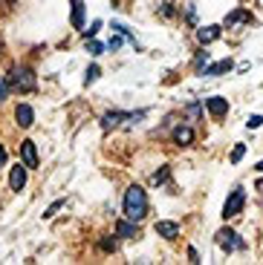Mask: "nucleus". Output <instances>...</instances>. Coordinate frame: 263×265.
Here are the masks:
<instances>
[{"label": "nucleus", "mask_w": 263, "mask_h": 265, "mask_svg": "<svg viewBox=\"0 0 263 265\" xmlns=\"http://www.w3.org/2000/svg\"><path fill=\"white\" fill-rule=\"evenodd\" d=\"M125 216L133 222H142L148 216V196L139 185H130L125 193Z\"/></svg>", "instance_id": "obj_1"}, {"label": "nucleus", "mask_w": 263, "mask_h": 265, "mask_svg": "<svg viewBox=\"0 0 263 265\" xmlns=\"http://www.w3.org/2000/svg\"><path fill=\"white\" fill-rule=\"evenodd\" d=\"M9 84H12V89H18V92H32V89L38 87V78H35V72H32V67H12Z\"/></svg>", "instance_id": "obj_2"}, {"label": "nucleus", "mask_w": 263, "mask_h": 265, "mask_svg": "<svg viewBox=\"0 0 263 265\" xmlns=\"http://www.w3.org/2000/svg\"><path fill=\"white\" fill-rule=\"evenodd\" d=\"M139 118H145V110H139V113H119V110H113V113H104L101 127H104V130H113V127H119L122 121H139Z\"/></svg>", "instance_id": "obj_3"}, {"label": "nucleus", "mask_w": 263, "mask_h": 265, "mask_svg": "<svg viewBox=\"0 0 263 265\" xmlns=\"http://www.w3.org/2000/svg\"><path fill=\"white\" fill-rule=\"evenodd\" d=\"M243 205H246L243 187H235V190H231V196L226 199V205H223V219H231V216H237V213L243 211Z\"/></svg>", "instance_id": "obj_4"}, {"label": "nucleus", "mask_w": 263, "mask_h": 265, "mask_svg": "<svg viewBox=\"0 0 263 265\" xmlns=\"http://www.w3.org/2000/svg\"><path fill=\"white\" fill-rule=\"evenodd\" d=\"M217 245L226 251V254H231V251H246V239H240L235 234V230H220L217 234Z\"/></svg>", "instance_id": "obj_5"}, {"label": "nucleus", "mask_w": 263, "mask_h": 265, "mask_svg": "<svg viewBox=\"0 0 263 265\" xmlns=\"http://www.w3.org/2000/svg\"><path fill=\"white\" fill-rule=\"evenodd\" d=\"M206 107H209V113L214 115V118H223V115L228 113V101H226V98H220V95L206 98Z\"/></svg>", "instance_id": "obj_6"}, {"label": "nucleus", "mask_w": 263, "mask_h": 265, "mask_svg": "<svg viewBox=\"0 0 263 265\" xmlns=\"http://www.w3.org/2000/svg\"><path fill=\"white\" fill-rule=\"evenodd\" d=\"M15 121H18V127H32V121H35V113H32V107L29 104H18V110H15Z\"/></svg>", "instance_id": "obj_7"}, {"label": "nucleus", "mask_w": 263, "mask_h": 265, "mask_svg": "<svg viewBox=\"0 0 263 265\" xmlns=\"http://www.w3.org/2000/svg\"><path fill=\"white\" fill-rule=\"evenodd\" d=\"M116 237H122V239H136V237H139L136 222H133V219L119 222V225H116Z\"/></svg>", "instance_id": "obj_8"}, {"label": "nucleus", "mask_w": 263, "mask_h": 265, "mask_svg": "<svg viewBox=\"0 0 263 265\" xmlns=\"http://www.w3.org/2000/svg\"><path fill=\"white\" fill-rule=\"evenodd\" d=\"M20 153H23V164H26V168H38L35 142H20Z\"/></svg>", "instance_id": "obj_9"}, {"label": "nucleus", "mask_w": 263, "mask_h": 265, "mask_svg": "<svg viewBox=\"0 0 263 265\" xmlns=\"http://www.w3.org/2000/svg\"><path fill=\"white\" fill-rule=\"evenodd\" d=\"M220 35H223V26H206L197 32V41H200V44H214Z\"/></svg>", "instance_id": "obj_10"}, {"label": "nucleus", "mask_w": 263, "mask_h": 265, "mask_svg": "<svg viewBox=\"0 0 263 265\" xmlns=\"http://www.w3.org/2000/svg\"><path fill=\"white\" fill-rule=\"evenodd\" d=\"M156 234L165 239H177L180 237V225L177 222H156Z\"/></svg>", "instance_id": "obj_11"}, {"label": "nucleus", "mask_w": 263, "mask_h": 265, "mask_svg": "<svg viewBox=\"0 0 263 265\" xmlns=\"http://www.w3.org/2000/svg\"><path fill=\"white\" fill-rule=\"evenodd\" d=\"M26 185V168H12V173H9V187L12 190H20V187Z\"/></svg>", "instance_id": "obj_12"}, {"label": "nucleus", "mask_w": 263, "mask_h": 265, "mask_svg": "<svg viewBox=\"0 0 263 265\" xmlns=\"http://www.w3.org/2000/svg\"><path fill=\"white\" fill-rule=\"evenodd\" d=\"M173 142H177V144H191V142H194V130L185 127V124L177 127V130H173Z\"/></svg>", "instance_id": "obj_13"}, {"label": "nucleus", "mask_w": 263, "mask_h": 265, "mask_svg": "<svg viewBox=\"0 0 263 265\" xmlns=\"http://www.w3.org/2000/svg\"><path fill=\"white\" fill-rule=\"evenodd\" d=\"M246 20H252V18H249V12H246V9H235L231 15H226V26H237V23H246Z\"/></svg>", "instance_id": "obj_14"}, {"label": "nucleus", "mask_w": 263, "mask_h": 265, "mask_svg": "<svg viewBox=\"0 0 263 265\" xmlns=\"http://www.w3.org/2000/svg\"><path fill=\"white\" fill-rule=\"evenodd\" d=\"M73 26L84 29V3L81 0H73Z\"/></svg>", "instance_id": "obj_15"}, {"label": "nucleus", "mask_w": 263, "mask_h": 265, "mask_svg": "<svg viewBox=\"0 0 263 265\" xmlns=\"http://www.w3.org/2000/svg\"><path fill=\"white\" fill-rule=\"evenodd\" d=\"M228 70H231V61H217V63H211L209 70H202V75H223Z\"/></svg>", "instance_id": "obj_16"}, {"label": "nucleus", "mask_w": 263, "mask_h": 265, "mask_svg": "<svg viewBox=\"0 0 263 265\" xmlns=\"http://www.w3.org/2000/svg\"><path fill=\"white\" fill-rule=\"evenodd\" d=\"M122 44H125V35H119V32H116V35L110 38L107 44H104V49H107V52H116V49H119Z\"/></svg>", "instance_id": "obj_17"}, {"label": "nucleus", "mask_w": 263, "mask_h": 265, "mask_svg": "<svg viewBox=\"0 0 263 265\" xmlns=\"http://www.w3.org/2000/svg\"><path fill=\"white\" fill-rule=\"evenodd\" d=\"M168 176H171V170L162 168L159 173H154V176H151V182H154V185H165V182H168Z\"/></svg>", "instance_id": "obj_18"}, {"label": "nucleus", "mask_w": 263, "mask_h": 265, "mask_svg": "<svg viewBox=\"0 0 263 265\" xmlns=\"http://www.w3.org/2000/svg\"><path fill=\"white\" fill-rule=\"evenodd\" d=\"M87 52H90V55H101V52H107V49H104V44H99V41H90V44H87Z\"/></svg>", "instance_id": "obj_19"}, {"label": "nucleus", "mask_w": 263, "mask_h": 265, "mask_svg": "<svg viewBox=\"0 0 263 265\" xmlns=\"http://www.w3.org/2000/svg\"><path fill=\"white\" fill-rule=\"evenodd\" d=\"M243 153H246V144H237L235 150H231V164H237V161L243 159Z\"/></svg>", "instance_id": "obj_20"}, {"label": "nucleus", "mask_w": 263, "mask_h": 265, "mask_svg": "<svg viewBox=\"0 0 263 265\" xmlns=\"http://www.w3.org/2000/svg\"><path fill=\"white\" fill-rule=\"evenodd\" d=\"M9 89H12V84L6 78H0V101H6V98H9Z\"/></svg>", "instance_id": "obj_21"}, {"label": "nucleus", "mask_w": 263, "mask_h": 265, "mask_svg": "<svg viewBox=\"0 0 263 265\" xmlns=\"http://www.w3.org/2000/svg\"><path fill=\"white\" fill-rule=\"evenodd\" d=\"M99 75H101L99 67H90V70H87V75H84V81H87V84H93V81L99 78Z\"/></svg>", "instance_id": "obj_22"}, {"label": "nucleus", "mask_w": 263, "mask_h": 265, "mask_svg": "<svg viewBox=\"0 0 263 265\" xmlns=\"http://www.w3.org/2000/svg\"><path fill=\"white\" fill-rule=\"evenodd\" d=\"M58 208H64V202H52L49 208H46V213H44V219H52L55 213H58Z\"/></svg>", "instance_id": "obj_23"}, {"label": "nucleus", "mask_w": 263, "mask_h": 265, "mask_svg": "<svg viewBox=\"0 0 263 265\" xmlns=\"http://www.w3.org/2000/svg\"><path fill=\"white\" fill-rule=\"evenodd\" d=\"M99 29H101V20H96V23H90V29H81V32H84L87 38H93L96 32H99Z\"/></svg>", "instance_id": "obj_24"}, {"label": "nucleus", "mask_w": 263, "mask_h": 265, "mask_svg": "<svg viewBox=\"0 0 263 265\" xmlns=\"http://www.w3.org/2000/svg\"><path fill=\"white\" fill-rule=\"evenodd\" d=\"M246 124H249L252 130H257V127H260V124H263V115H252V118H249V121H246Z\"/></svg>", "instance_id": "obj_25"}, {"label": "nucleus", "mask_w": 263, "mask_h": 265, "mask_svg": "<svg viewBox=\"0 0 263 265\" xmlns=\"http://www.w3.org/2000/svg\"><path fill=\"white\" fill-rule=\"evenodd\" d=\"M101 251H116V239H101Z\"/></svg>", "instance_id": "obj_26"}, {"label": "nucleus", "mask_w": 263, "mask_h": 265, "mask_svg": "<svg viewBox=\"0 0 263 265\" xmlns=\"http://www.w3.org/2000/svg\"><path fill=\"white\" fill-rule=\"evenodd\" d=\"M188 259H191V262H200V254H197V248H188Z\"/></svg>", "instance_id": "obj_27"}, {"label": "nucleus", "mask_w": 263, "mask_h": 265, "mask_svg": "<svg viewBox=\"0 0 263 265\" xmlns=\"http://www.w3.org/2000/svg\"><path fill=\"white\" fill-rule=\"evenodd\" d=\"M206 61H209V52H200V55H197V61H194V63H197V67H202V63H206Z\"/></svg>", "instance_id": "obj_28"}, {"label": "nucleus", "mask_w": 263, "mask_h": 265, "mask_svg": "<svg viewBox=\"0 0 263 265\" xmlns=\"http://www.w3.org/2000/svg\"><path fill=\"white\" fill-rule=\"evenodd\" d=\"M3 164H6V150L0 147V168H3Z\"/></svg>", "instance_id": "obj_29"}, {"label": "nucleus", "mask_w": 263, "mask_h": 265, "mask_svg": "<svg viewBox=\"0 0 263 265\" xmlns=\"http://www.w3.org/2000/svg\"><path fill=\"white\" fill-rule=\"evenodd\" d=\"M254 170H257V173H263V161H257V168H254Z\"/></svg>", "instance_id": "obj_30"}]
</instances>
